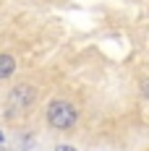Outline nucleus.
I'll list each match as a JSON object with an SVG mask.
<instances>
[{"mask_svg": "<svg viewBox=\"0 0 149 151\" xmlns=\"http://www.w3.org/2000/svg\"><path fill=\"white\" fill-rule=\"evenodd\" d=\"M0 143H3V133H0Z\"/></svg>", "mask_w": 149, "mask_h": 151, "instance_id": "obj_6", "label": "nucleus"}, {"mask_svg": "<svg viewBox=\"0 0 149 151\" xmlns=\"http://www.w3.org/2000/svg\"><path fill=\"white\" fill-rule=\"evenodd\" d=\"M47 122L55 130H68L78 122V109L65 99H55V102L47 104Z\"/></svg>", "mask_w": 149, "mask_h": 151, "instance_id": "obj_1", "label": "nucleus"}, {"mask_svg": "<svg viewBox=\"0 0 149 151\" xmlns=\"http://www.w3.org/2000/svg\"><path fill=\"white\" fill-rule=\"evenodd\" d=\"M13 70H16V60L11 58V55H0V81L3 78H8V76H13Z\"/></svg>", "mask_w": 149, "mask_h": 151, "instance_id": "obj_3", "label": "nucleus"}, {"mask_svg": "<svg viewBox=\"0 0 149 151\" xmlns=\"http://www.w3.org/2000/svg\"><path fill=\"white\" fill-rule=\"evenodd\" d=\"M34 102H37V89L29 86V83H18V86L8 94V104H11V109H16V112H26Z\"/></svg>", "mask_w": 149, "mask_h": 151, "instance_id": "obj_2", "label": "nucleus"}, {"mask_svg": "<svg viewBox=\"0 0 149 151\" xmlns=\"http://www.w3.org/2000/svg\"><path fill=\"white\" fill-rule=\"evenodd\" d=\"M55 151H76V149H73V146H58Z\"/></svg>", "mask_w": 149, "mask_h": 151, "instance_id": "obj_5", "label": "nucleus"}, {"mask_svg": "<svg viewBox=\"0 0 149 151\" xmlns=\"http://www.w3.org/2000/svg\"><path fill=\"white\" fill-rule=\"evenodd\" d=\"M0 151H5V149H3V143H0Z\"/></svg>", "mask_w": 149, "mask_h": 151, "instance_id": "obj_7", "label": "nucleus"}, {"mask_svg": "<svg viewBox=\"0 0 149 151\" xmlns=\"http://www.w3.org/2000/svg\"><path fill=\"white\" fill-rule=\"evenodd\" d=\"M139 94H141V99H147V102H149V78H141V83H139Z\"/></svg>", "mask_w": 149, "mask_h": 151, "instance_id": "obj_4", "label": "nucleus"}]
</instances>
